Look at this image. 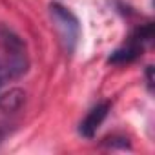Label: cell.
<instances>
[{"mask_svg": "<svg viewBox=\"0 0 155 155\" xmlns=\"http://www.w3.org/2000/svg\"><path fill=\"white\" fill-rule=\"evenodd\" d=\"M49 15H51L53 26L57 29L58 40H60L64 51L68 55H71L77 49V44H79V38H81V22H79V18L58 2L49 4Z\"/></svg>", "mask_w": 155, "mask_h": 155, "instance_id": "6da1fadb", "label": "cell"}, {"mask_svg": "<svg viewBox=\"0 0 155 155\" xmlns=\"http://www.w3.org/2000/svg\"><path fill=\"white\" fill-rule=\"evenodd\" d=\"M110 108H111L110 102H101V104L93 106V108L88 111V115L84 117V120L81 122V126H79L81 135L86 137V139H91V137L97 133V130L101 128V124L106 120V117H108V113H110Z\"/></svg>", "mask_w": 155, "mask_h": 155, "instance_id": "7a4b0ae2", "label": "cell"}, {"mask_svg": "<svg viewBox=\"0 0 155 155\" xmlns=\"http://www.w3.org/2000/svg\"><path fill=\"white\" fill-rule=\"evenodd\" d=\"M140 53H142V46H140V44H137V42H133V40H130V42H128V46L115 49V51L110 55V58H108V60H110V62H113V64L133 62Z\"/></svg>", "mask_w": 155, "mask_h": 155, "instance_id": "3957f363", "label": "cell"}, {"mask_svg": "<svg viewBox=\"0 0 155 155\" xmlns=\"http://www.w3.org/2000/svg\"><path fill=\"white\" fill-rule=\"evenodd\" d=\"M151 71H153V68H151V66H148V69H146V79H148V86H150V90H151V86H153V77H151Z\"/></svg>", "mask_w": 155, "mask_h": 155, "instance_id": "277c9868", "label": "cell"}, {"mask_svg": "<svg viewBox=\"0 0 155 155\" xmlns=\"http://www.w3.org/2000/svg\"><path fill=\"white\" fill-rule=\"evenodd\" d=\"M2 84H4V82H2V77H0V88H2ZM0 97H2V95H0Z\"/></svg>", "mask_w": 155, "mask_h": 155, "instance_id": "5b68a950", "label": "cell"}, {"mask_svg": "<svg viewBox=\"0 0 155 155\" xmlns=\"http://www.w3.org/2000/svg\"><path fill=\"white\" fill-rule=\"evenodd\" d=\"M0 135H2V133H0Z\"/></svg>", "mask_w": 155, "mask_h": 155, "instance_id": "8992f818", "label": "cell"}]
</instances>
